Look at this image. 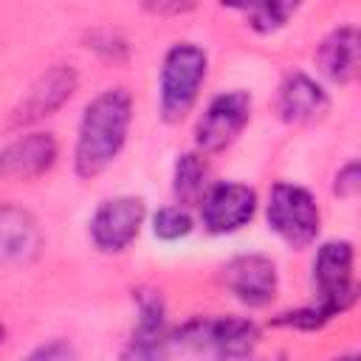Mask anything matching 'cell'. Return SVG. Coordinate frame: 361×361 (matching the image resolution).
<instances>
[{
  "label": "cell",
  "instance_id": "21",
  "mask_svg": "<svg viewBox=\"0 0 361 361\" xmlns=\"http://www.w3.org/2000/svg\"><path fill=\"white\" fill-rule=\"evenodd\" d=\"M358 189H361V169H358V161L353 158V161H347L338 172H336V180H333V192L338 195V197H355L358 195Z\"/></svg>",
  "mask_w": 361,
  "mask_h": 361
},
{
  "label": "cell",
  "instance_id": "4",
  "mask_svg": "<svg viewBox=\"0 0 361 361\" xmlns=\"http://www.w3.org/2000/svg\"><path fill=\"white\" fill-rule=\"evenodd\" d=\"M268 228L293 251L307 248L322 228V212L310 189L288 180H276L265 203Z\"/></svg>",
  "mask_w": 361,
  "mask_h": 361
},
{
  "label": "cell",
  "instance_id": "5",
  "mask_svg": "<svg viewBox=\"0 0 361 361\" xmlns=\"http://www.w3.org/2000/svg\"><path fill=\"white\" fill-rule=\"evenodd\" d=\"M313 290L316 302L336 319L358 299L355 285V248L350 240H327L313 257Z\"/></svg>",
  "mask_w": 361,
  "mask_h": 361
},
{
  "label": "cell",
  "instance_id": "10",
  "mask_svg": "<svg viewBox=\"0 0 361 361\" xmlns=\"http://www.w3.org/2000/svg\"><path fill=\"white\" fill-rule=\"evenodd\" d=\"M76 85H79V76H76L73 65H65V62L51 65L45 73H39L28 85L25 96L11 110L8 124L11 127H28V124H34L45 116H54L73 96Z\"/></svg>",
  "mask_w": 361,
  "mask_h": 361
},
{
  "label": "cell",
  "instance_id": "2",
  "mask_svg": "<svg viewBox=\"0 0 361 361\" xmlns=\"http://www.w3.org/2000/svg\"><path fill=\"white\" fill-rule=\"evenodd\" d=\"M169 344L197 361H245L259 344V327L245 316H195L169 333Z\"/></svg>",
  "mask_w": 361,
  "mask_h": 361
},
{
  "label": "cell",
  "instance_id": "23",
  "mask_svg": "<svg viewBox=\"0 0 361 361\" xmlns=\"http://www.w3.org/2000/svg\"><path fill=\"white\" fill-rule=\"evenodd\" d=\"M333 361H358V355H355V353H347V355H338V358H333Z\"/></svg>",
  "mask_w": 361,
  "mask_h": 361
},
{
  "label": "cell",
  "instance_id": "19",
  "mask_svg": "<svg viewBox=\"0 0 361 361\" xmlns=\"http://www.w3.org/2000/svg\"><path fill=\"white\" fill-rule=\"evenodd\" d=\"M327 322H333V316L319 302H310V305L296 307V310H285V313L271 319L274 327H290V330H322Z\"/></svg>",
  "mask_w": 361,
  "mask_h": 361
},
{
  "label": "cell",
  "instance_id": "12",
  "mask_svg": "<svg viewBox=\"0 0 361 361\" xmlns=\"http://www.w3.org/2000/svg\"><path fill=\"white\" fill-rule=\"evenodd\" d=\"M45 245L37 217L17 206L0 203V265H28Z\"/></svg>",
  "mask_w": 361,
  "mask_h": 361
},
{
  "label": "cell",
  "instance_id": "11",
  "mask_svg": "<svg viewBox=\"0 0 361 361\" xmlns=\"http://www.w3.org/2000/svg\"><path fill=\"white\" fill-rule=\"evenodd\" d=\"M135 324L133 336L118 361H169V330H166V310L164 299L155 290H141L135 305Z\"/></svg>",
  "mask_w": 361,
  "mask_h": 361
},
{
  "label": "cell",
  "instance_id": "13",
  "mask_svg": "<svg viewBox=\"0 0 361 361\" xmlns=\"http://www.w3.org/2000/svg\"><path fill=\"white\" fill-rule=\"evenodd\" d=\"M330 110V93L307 73L290 71L276 90V113L288 124H316Z\"/></svg>",
  "mask_w": 361,
  "mask_h": 361
},
{
  "label": "cell",
  "instance_id": "15",
  "mask_svg": "<svg viewBox=\"0 0 361 361\" xmlns=\"http://www.w3.org/2000/svg\"><path fill=\"white\" fill-rule=\"evenodd\" d=\"M316 65L322 76H327L336 85H350L358 76L361 65V34L355 25H338L333 28L319 51H316Z\"/></svg>",
  "mask_w": 361,
  "mask_h": 361
},
{
  "label": "cell",
  "instance_id": "8",
  "mask_svg": "<svg viewBox=\"0 0 361 361\" xmlns=\"http://www.w3.org/2000/svg\"><path fill=\"white\" fill-rule=\"evenodd\" d=\"M257 214V192L240 180H217L200 200V223L209 234H234Z\"/></svg>",
  "mask_w": 361,
  "mask_h": 361
},
{
  "label": "cell",
  "instance_id": "7",
  "mask_svg": "<svg viewBox=\"0 0 361 361\" xmlns=\"http://www.w3.org/2000/svg\"><path fill=\"white\" fill-rule=\"evenodd\" d=\"M147 217V206L135 195L107 197L90 217V240L104 254H121L133 245Z\"/></svg>",
  "mask_w": 361,
  "mask_h": 361
},
{
  "label": "cell",
  "instance_id": "14",
  "mask_svg": "<svg viewBox=\"0 0 361 361\" xmlns=\"http://www.w3.org/2000/svg\"><path fill=\"white\" fill-rule=\"evenodd\" d=\"M56 138L51 133H25L0 149V178L34 180L56 161Z\"/></svg>",
  "mask_w": 361,
  "mask_h": 361
},
{
  "label": "cell",
  "instance_id": "9",
  "mask_svg": "<svg viewBox=\"0 0 361 361\" xmlns=\"http://www.w3.org/2000/svg\"><path fill=\"white\" fill-rule=\"evenodd\" d=\"M220 282L245 307H265L279 290V271L265 254H240L220 268Z\"/></svg>",
  "mask_w": 361,
  "mask_h": 361
},
{
  "label": "cell",
  "instance_id": "22",
  "mask_svg": "<svg viewBox=\"0 0 361 361\" xmlns=\"http://www.w3.org/2000/svg\"><path fill=\"white\" fill-rule=\"evenodd\" d=\"M195 6H189V3H172V6H164V3H149L147 6V11H152V14H183V11H192Z\"/></svg>",
  "mask_w": 361,
  "mask_h": 361
},
{
  "label": "cell",
  "instance_id": "3",
  "mask_svg": "<svg viewBox=\"0 0 361 361\" xmlns=\"http://www.w3.org/2000/svg\"><path fill=\"white\" fill-rule=\"evenodd\" d=\"M209 56L195 42H175L161 62L158 76V107L166 124L186 118L200 96V85L206 82Z\"/></svg>",
  "mask_w": 361,
  "mask_h": 361
},
{
  "label": "cell",
  "instance_id": "20",
  "mask_svg": "<svg viewBox=\"0 0 361 361\" xmlns=\"http://www.w3.org/2000/svg\"><path fill=\"white\" fill-rule=\"evenodd\" d=\"M23 361H79V353L68 338H48L37 344Z\"/></svg>",
  "mask_w": 361,
  "mask_h": 361
},
{
  "label": "cell",
  "instance_id": "17",
  "mask_svg": "<svg viewBox=\"0 0 361 361\" xmlns=\"http://www.w3.org/2000/svg\"><path fill=\"white\" fill-rule=\"evenodd\" d=\"M245 14V25L257 34H274L288 25V20L296 14V3H251L240 6Z\"/></svg>",
  "mask_w": 361,
  "mask_h": 361
},
{
  "label": "cell",
  "instance_id": "24",
  "mask_svg": "<svg viewBox=\"0 0 361 361\" xmlns=\"http://www.w3.org/2000/svg\"><path fill=\"white\" fill-rule=\"evenodd\" d=\"M3 336H6V327L0 324V344H3Z\"/></svg>",
  "mask_w": 361,
  "mask_h": 361
},
{
  "label": "cell",
  "instance_id": "18",
  "mask_svg": "<svg viewBox=\"0 0 361 361\" xmlns=\"http://www.w3.org/2000/svg\"><path fill=\"white\" fill-rule=\"evenodd\" d=\"M195 228V220L189 214V209L172 203V206H161L155 214H152V234L164 243H175V240H183L189 237Z\"/></svg>",
  "mask_w": 361,
  "mask_h": 361
},
{
  "label": "cell",
  "instance_id": "16",
  "mask_svg": "<svg viewBox=\"0 0 361 361\" xmlns=\"http://www.w3.org/2000/svg\"><path fill=\"white\" fill-rule=\"evenodd\" d=\"M212 186L209 180V164L200 152H183L178 155L175 161V169H172V195H175V203L178 206H192V203H200L206 189Z\"/></svg>",
  "mask_w": 361,
  "mask_h": 361
},
{
  "label": "cell",
  "instance_id": "1",
  "mask_svg": "<svg viewBox=\"0 0 361 361\" xmlns=\"http://www.w3.org/2000/svg\"><path fill=\"white\" fill-rule=\"evenodd\" d=\"M133 124V96L124 87H107L93 96L79 118L73 169L82 180L102 175L124 149Z\"/></svg>",
  "mask_w": 361,
  "mask_h": 361
},
{
  "label": "cell",
  "instance_id": "6",
  "mask_svg": "<svg viewBox=\"0 0 361 361\" xmlns=\"http://www.w3.org/2000/svg\"><path fill=\"white\" fill-rule=\"evenodd\" d=\"M248 118H251V96L245 90L237 87L217 93L195 124V144L200 155H214L228 149L245 130Z\"/></svg>",
  "mask_w": 361,
  "mask_h": 361
},
{
  "label": "cell",
  "instance_id": "25",
  "mask_svg": "<svg viewBox=\"0 0 361 361\" xmlns=\"http://www.w3.org/2000/svg\"><path fill=\"white\" fill-rule=\"evenodd\" d=\"M268 361H285V355H276V358H268Z\"/></svg>",
  "mask_w": 361,
  "mask_h": 361
}]
</instances>
